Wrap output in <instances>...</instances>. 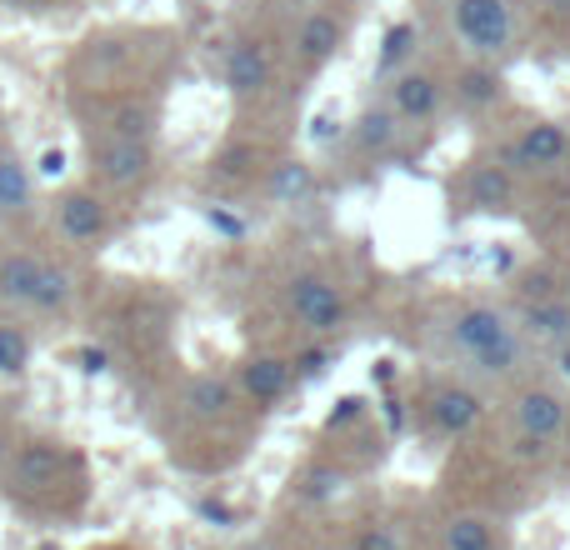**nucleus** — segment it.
<instances>
[{"instance_id": "19", "label": "nucleus", "mask_w": 570, "mask_h": 550, "mask_svg": "<svg viewBox=\"0 0 570 550\" xmlns=\"http://www.w3.org/2000/svg\"><path fill=\"white\" fill-rule=\"evenodd\" d=\"M465 200L475 210H511L515 206V176L511 166H475L465 180Z\"/></svg>"}, {"instance_id": "24", "label": "nucleus", "mask_w": 570, "mask_h": 550, "mask_svg": "<svg viewBox=\"0 0 570 550\" xmlns=\"http://www.w3.org/2000/svg\"><path fill=\"white\" fill-rule=\"evenodd\" d=\"M355 550H395V536L391 531H371V536H361V546Z\"/></svg>"}, {"instance_id": "22", "label": "nucleus", "mask_w": 570, "mask_h": 550, "mask_svg": "<svg viewBox=\"0 0 570 550\" xmlns=\"http://www.w3.org/2000/svg\"><path fill=\"white\" fill-rule=\"evenodd\" d=\"M461 96L471 100V106H485V100H495V96H501V80H495V66H475L471 76H465Z\"/></svg>"}, {"instance_id": "10", "label": "nucleus", "mask_w": 570, "mask_h": 550, "mask_svg": "<svg viewBox=\"0 0 570 550\" xmlns=\"http://www.w3.org/2000/svg\"><path fill=\"white\" fill-rule=\"evenodd\" d=\"M566 415H570V401H566V391H556V385H525V391L511 401L515 435H521L525 445L561 441Z\"/></svg>"}, {"instance_id": "4", "label": "nucleus", "mask_w": 570, "mask_h": 550, "mask_svg": "<svg viewBox=\"0 0 570 550\" xmlns=\"http://www.w3.org/2000/svg\"><path fill=\"white\" fill-rule=\"evenodd\" d=\"M451 16V36L475 66H495L515 50L521 40V20H515L511 0H445Z\"/></svg>"}, {"instance_id": "11", "label": "nucleus", "mask_w": 570, "mask_h": 550, "mask_svg": "<svg viewBox=\"0 0 570 550\" xmlns=\"http://www.w3.org/2000/svg\"><path fill=\"white\" fill-rule=\"evenodd\" d=\"M40 210V176L10 140H0V230H20Z\"/></svg>"}, {"instance_id": "20", "label": "nucleus", "mask_w": 570, "mask_h": 550, "mask_svg": "<svg viewBox=\"0 0 570 550\" xmlns=\"http://www.w3.org/2000/svg\"><path fill=\"white\" fill-rule=\"evenodd\" d=\"M441 550H501V526L481 511L451 515L441 526Z\"/></svg>"}, {"instance_id": "26", "label": "nucleus", "mask_w": 570, "mask_h": 550, "mask_svg": "<svg viewBox=\"0 0 570 550\" xmlns=\"http://www.w3.org/2000/svg\"><path fill=\"white\" fill-rule=\"evenodd\" d=\"M561 441H566V455H570V415H566V431H561Z\"/></svg>"}, {"instance_id": "6", "label": "nucleus", "mask_w": 570, "mask_h": 550, "mask_svg": "<svg viewBox=\"0 0 570 550\" xmlns=\"http://www.w3.org/2000/svg\"><path fill=\"white\" fill-rule=\"evenodd\" d=\"M86 170L90 186H100L106 196H130V190H140L156 176V140L86 130Z\"/></svg>"}, {"instance_id": "14", "label": "nucleus", "mask_w": 570, "mask_h": 550, "mask_svg": "<svg viewBox=\"0 0 570 550\" xmlns=\"http://www.w3.org/2000/svg\"><path fill=\"white\" fill-rule=\"evenodd\" d=\"M515 331L531 351H566L570 345V301L561 291L556 295H541V301L521 305L515 311Z\"/></svg>"}, {"instance_id": "12", "label": "nucleus", "mask_w": 570, "mask_h": 550, "mask_svg": "<svg viewBox=\"0 0 570 550\" xmlns=\"http://www.w3.org/2000/svg\"><path fill=\"white\" fill-rule=\"evenodd\" d=\"M481 415H485L481 391H471V385H461V381H445L425 395V421H431V431L441 435V441L471 435L475 425H481Z\"/></svg>"}, {"instance_id": "9", "label": "nucleus", "mask_w": 570, "mask_h": 550, "mask_svg": "<svg viewBox=\"0 0 570 550\" xmlns=\"http://www.w3.org/2000/svg\"><path fill=\"white\" fill-rule=\"evenodd\" d=\"M220 80H226L230 100H261L276 80V56H271L266 40L240 36L226 46V60H220Z\"/></svg>"}, {"instance_id": "5", "label": "nucleus", "mask_w": 570, "mask_h": 550, "mask_svg": "<svg viewBox=\"0 0 570 550\" xmlns=\"http://www.w3.org/2000/svg\"><path fill=\"white\" fill-rule=\"evenodd\" d=\"M76 471H80V455L66 441H56V435H26V441H16L0 481H6V491L16 501H46Z\"/></svg>"}, {"instance_id": "21", "label": "nucleus", "mask_w": 570, "mask_h": 550, "mask_svg": "<svg viewBox=\"0 0 570 550\" xmlns=\"http://www.w3.org/2000/svg\"><path fill=\"white\" fill-rule=\"evenodd\" d=\"M405 136V126L391 116V106H375L361 116V126H355V146L365 150V156H385V150H395Z\"/></svg>"}, {"instance_id": "2", "label": "nucleus", "mask_w": 570, "mask_h": 550, "mask_svg": "<svg viewBox=\"0 0 570 550\" xmlns=\"http://www.w3.org/2000/svg\"><path fill=\"white\" fill-rule=\"evenodd\" d=\"M445 345H451L455 361L471 375H481V381H511V375H521L525 361H531V345L515 331V315L491 301L455 305L451 321H445Z\"/></svg>"}, {"instance_id": "3", "label": "nucleus", "mask_w": 570, "mask_h": 550, "mask_svg": "<svg viewBox=\"0 0 570 550\" xmlns=\"http://www.w3.org/2000/svg\"><path fill=\"white\" fill-rule=\"evenodd\" d=\"M116 196H106L100 186H60L46 206V220H50V240L70 256H96L106 251V240L116 236Z\"/></svg>"}, {"instance_id": "25", "label": "nucleus", "mask_w": 570, "mask_h": 550, "mask_svg": "<svg viewBox=\"0 0 570 550\" xmlns=\"http://www.w3.org/2000/svg\"><path fill=\"white\" fill-rule=\"evenodd\" d=\"M10 451H16V431H10V421H0V471H6Z\"/></svg>"}, {"instance_id": "23", "label": "nucleus", "mask_w": 570, "mask_h": 550, "mask_svg": "<svg viewBox=\"0 0 570 550\" xmlns=\"http://www.w3.org/2000/svg\"><path fill=\"white\" fill-rule=\"evenodd\" d=\"M6 10H16V16H50V10H60L66 0H0Z\"/></svg>"}, {"instance_id": "7", "label": "nucleus", "mask_w": 570, "mask_h": 550, "mask_svg": "<svg viewBox=\"0 0 570 550\" xmlns=\"http://www.w3.org/2000/svg\"><path fill=\"white\" fill-rule=\"evenodd\" d=\"M285 311H291V321L301 325L305 335H315V341L341 335L345 325H351V301H345L341 285L321 271H295L291 281H285Z\"/></svg>"}, {"instance_id": "8", "label": "nucleus", "mask_w": 570, "mask_h": 550, "mask_svg": "<svg viewBox=\"0 0 570 550\" xmlns=\"http://www.w3.org/2000/svg\"><path fill=\"white\" fill-rule=\"evenodd\" d=\"M385 106H391V116L401 120L405 130H421L431 126L435 116H441L445 106V86L441 76H431V70H415V66H401L391 76V86H385Z\"/></svg>"}, {"instance_id": "18", "label": "nucleus", "mask_w": 570, "mask_h": 550, "mask_svg": "<svg viewBox=\"0 0 570 550\" xmlns=\"http://www.w3.org/2000/svg\"><path fill=\"white\" fill-rule=\"evenodd\" d=\"M36 351H40V341H36V331H30V321L0 311V381H20V375H30Z\"/></svg>"}, {"instance_id": "13", "label": "nucleus", "mask_w": 570, "mask_h": 550, "mask_svg": "<svg viewBox=\"0 0 570 550\" xmlns=\"http://www.w3.org/2000/svg\"><path fill=\"white\" fill-rule=\"evenodd\" d=\"M505 156H511L515 170H535V176H541V170H561V166H570V136L556 120H531V126L511 140Z\"/></svg>"}, {"instance_id": "1", "label": "nucleus", "mask_w": 570, "mask_h": 550, "mask_svg": "<svg viewBox=\"0 0 570 550\" xmlns=\"http://www.w3.org/2000/svg\"><path fill=\"white\" fill-rule=\"evenodd\" d=\"M80 266L70 251H60L56 240H0V311L20 315L30 325H56L66 315H76L80 305Z\"/></svg>"}, {"instance_id": "16", "label": "nucleus", "mask_w": 570, "mask_h": 550, "mask_svg": "<svg viewBox=\"0 0 570 550\" xmlns=\"http://www.w3.org/2000/svg\"><path fill=\"white\" fill-rule=\"evenodd\" d=\"M341 40H345L341 16H335V10H311V16L295 26V40H291V46H295V60L315 70V66H325V60L341 50Z\"/></svg>"}, {"instance_id": "15", "label": "nucleus", "mask_w": 570, "mask_h": 550, "mask_svg": "<svg viewBox=\"0 0 570 550\" xmlns=\"http://www.w3.org/2000/svg\"><path fill=\"white\" fill-rule=\"evenodd\" d=\"M180 405H186V415H196V421H226V415L240 405V385H236V375L200 371L186 381Z\"/></svg>"}, {"instance_id": "17", "label": "nucleus", "mask_w": 570, "mask_h": 550, "mask_svg": "<svg viewBox=\"0 0 570 550\" xmlns=\"http://www.w3.org/2000/svg\"><path fill=\"white\" fill-rule=\"evenodd\" d=\"M236 385H240V401L276 405V401H285V391H291V365H285L281 355H250V361H240Z\"/></svg>"}, {"instance_id": "27", "label": "nucleus", "mask_w": 570, "mask_h": 550, "mask_svg": "<svg viewBox=\"0 0 570 550\" xmlns=\"http://www.w3.org/2000/svg\"><path fill=\"white\" fill-rule=\"evenodd\" d=\"M561 295H566V301H570V271H566V285H561Z\"/></svg>"}]
</instances>
